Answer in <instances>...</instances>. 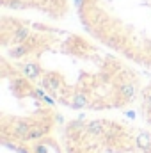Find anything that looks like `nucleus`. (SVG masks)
Listing matches in <instances>:
<instances>
[{
    "label": "nucleus",
    "instance_id": "nucleus-2",
    "mask_svg": "<svg viewBox=\"0 0 151 153\" xmlns=\"http://www.w3.org/2000/svg\"><path fill=\"white\" fill-rule=\"evenodd\" d=\"M4 11H34L50 20H64L71 13L70 0H0Z\"/></svg>",
    "mask_w": 151,
    "mask_h": 153
},
{
    "label": "nucleus",
    "instance_id": "nucleus-1",
    "mask_svg": "<svg viewBox=\"0 0 151 153\" xmlns=\"http://www.w3.org/2000/svg\"><path fill=\"white\" fill-rule=\"evenodd\" d=\"M87 36L151 70V0H73Z\"/></svg>",
    "mask_w": 151,
    "mask_h": 153
}]
</instances>
